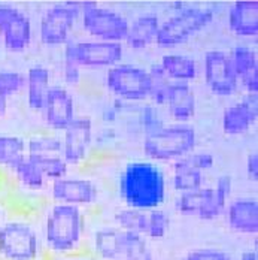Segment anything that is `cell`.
<instances>
[{"mask_svg": "<svg viewBox=\"0 0 258 260\" xmlns=\"http://www.w3.org/2000/svg\"><path fill=\"white\" fill-rule=\"evenodd\" d=\"M117 193L124 207L145 212L161 208L167 201V175L160 163L130 160L117 177Z\"/></svg>", "mask_w": 258, "mask_h": 260, "instance_id": "2", "label": "cell"}, {"mask_svg": "<svg viewBox=\"0 0 258 260\" xmlns=\"http://www.w3.org/2000/svg\"><path fill=\"white\" fill-rule=\"evenodd\" d=\"M151 260H155V257H154V259H151Z\"/></svg>", "mask_w": 258, "mask_h": 260, "instance_id": "49", "label": "cell"}, {"mask_svg": "<svg viewBox=\"0 0 258 260\" xmlns=\"http://www.w3.org/2000/svg\"><path fill=\"white\" fill-rule=\"evenodd\" d=\"M110 260H126L124 257H115V259H110Z\"/></svg>", "mask_w": 258, "mask_h": 260, "instance_id": "48", "label": "cell"}, {"mask_svg": "<svg viewBox=\"0 0 258 260\" xmlns=\"http://www.w3.org/2000/svg\"><path fill=\"white\" fill-rule=\"evenodd\" d=\"M160 24L161 18L153 12H146L136 17L133 21H130L127 36L124 39V47L136 51L150 48L153 44H155Z\"/></svg>", "mask_w": 258, "mask_h": 260, "instance_id": "22", "label": "cell"}, {"mask_svg": "<svg viewBox=\"0 0 258 260\" xmlns=\"http://www.w3.org/2000/svg\"><path fill=\"white\" fill-rule=\"evenodd\" d=\"M51 202L66 204L81 209L96 207L100 201V187L90 177L69 174L57 181L50 182L47 188Z\"/></svg>", "mask_w": 258, "mask_h": 260, "instance_id": "10", "label": "cell"}, {"mask_svg": "<svg viewBox=\"0 0 258 260\" xmlns=\"http://www.w3.org/2000/svg\"><path fill=\"white\" fill-rule=\"evenodd\" d=\"M258 120V94L243 93V96L224 108L221 115V127L229 136L248 133Z\"/></svg>", "mask_w": 258, "mask_h": 260, "instance_id": "15", "label": "cell"}, {"mask_svg": "<svg viewBox=\"0 0 258 260\" xmlns=\"http://www.w3.org/2000/svg\"><path fill=\"white\" fill-rule=\"evenodd\" d=\"M26 75V102L28 109L34 111V112H41L47 94L52 87V72L51 69L45 64L36 63L31 64Z\"/></svg>", "mask_w": 258, "mask_h": 260, "instance_id": "21", "label": "cell"}, {"mask_svg": "<svg viewBox=\"0 0 258 260\" xmlns=\"http://www.w3.org/2000/svg\"><path fill=\"white\" fill-rule=\"evenodd\" d=\"M120 139V132L114 126H102L94 130V150H109Z\"/></svg>", "mask_w": 258, "mask_h": 260, "instance_id": "38", "label": "cell"}, {"mask_svg": "<svg viewBox=\"0 0 258 260\" xmlns=\"http://www.w3.org/2000/svg\"><path fill=\"white\" fill-rule=\"evenodd\" d=\"M206 185V174L196 171L185 165L181 158L172 163V175H170V187L179 194L187 191H194Z\"/></svg>", "mask_w": 258, "mask_h": 260, "instance_id": "25", "label": "cell"}, {"mask_svg": "<svg viewBox=\"0 0 258 260\" xmlns=\"http://www.w3.org/2000/svg\"><path fill=\"white\" fill-rule=\"evenodd\" d=\"M197 130L191 124L167 123L163 129L142 138L145 158L155 163H173L197 148Z\"/></svg>", "mask_w": 258, "mask_h": 260, "instance_id": "4", "label": "cell"}, {"mask_svg": "<svg viewBox=\"0 0 258 260\" xmlns=\"http://www.w3.org/2000/svg\"><path fill=\"white\" fill-rule=\"evenodd\" d=\"M41 114L50 132L61 133L78 115L77 102L70 90L64 85L52 84Z\"/></svg>", "mask_w": 258, "mask_h": 260, "instance_id": "14", "label": "cell"}, {"mask_svg": "<svg viewBox=\"0 0 258 260\" xmlns=\"http://www.w3.org/2000/svg\"><path fill=\"white\" fill-rule=\"evenodd\" d=\"M226 204L223 201H219V198L216 196L213 187H205V198H203V204H202V208L197 214V218L199 220H203V221H213V220H218L219 217L224 215V211H226Z\"/></svg>", "mask_w": 258, "mask_h": 260, "instance_id": "36", "label": "cell"}, {"mask_svg": "<svg viewBox=\"0 0 258 260\" xmlns=\"http://www.w3.org/2000/svg\"><path fill=\"white\" fill-rule=\"evenodd\" d=\"M118 118H120V114L115 109V106L112 105V102L110 104H106L102 108V111H100V120H102V123H103L104 126H114L118 121Z\"/></svg>", "mask_w": 258, "mask_h": 260, "instance_id": "43", "label": "cell"}, {"mask_svg": "<svg viewBox=\"0 0 258 260\" xmlns=\"http://www.w3.org/2000/svg\"><path fill=\"white\" fill-rule=\"evenodd\" d=\"M167 78L172 82H188L193 84L200 72V66L196 58L181 52H166L161 55L160 61Z\"/></svg>", "mask_w": 258, "mask_h": 260, "instance_id": "23", "label": "cell"}, {"mask_svg": "<svg viewBox=\"0 0 258 260\" xmlns=\"http://www.w3.org/2000/svg\"><path fill=\"white\" fill-rule=\"evenodd\" d=\"M38 223L50 260L85 251L88 221L84 209L50 202Z\"/></svg>", "mask_w": 258, "mask_h": 260, "instance_id": "1", "label": "cell"}, {"mask_svg": "<svg viewBox=\"0 0 258 260\" xmlns=\"http://www.w3.org/2000/svg\"><path fill=\"white\" fill-rule=\"evenodd\" d=\"M82 0L57 2L45 9L39 21V41L42 45L55 48L64 47L79 23Z\"/></svg>", "mask_w": 258, "mask_h": 260, "instance_id": "8", "label": "cell"}, {"mask_svg": "<svg viewBox=\"0 0 258 260\" xmlns=\"http://www.w3.org/2000/svg\"><path fill=\"white\" fill-rule=\"evenodd\" d=\"M51 260H96L91 254H88L87 251H81L77 254H70V256H64V257H57Z\"/></svg>", "mask_w": 258, "mask_h": 260, "instance_id": "44", "label": "cell"}, {"mask_svg": "<svg viewBox=\"0 0 258 260\" xmlns=\"http://www.w3.org/2000/svg\"><path fill=\"white\" fill-rule=\"evenodd\" d=\"M205 187H202L199 190H194V191H187V193L176 194L175 199H173L175 211L179 215H183V217H197L199 211L202 208V204H203Z\"/></svg>", "mask_w": 258, "mask_h": 260, "instance_id": "34", "label": "cell"}, {"mask_svg": "<svg viewBox=\"0 0 258 260\" xmlns=\"http://www.w3.org/2000/svg\"><path fill=\"white\" fill-rule=\"evenodd\" d=\"M202 72L209 91L218 98H232L240 90L230 55L224 50H209L205 52Z\"/></svg>", "mask_w": 258, "mask_h": 260, "instance_id": "13", "label": "cell"}, {"mask_svg": "<svg viewBox=\"0 0 258 260\" xmlns=\"http://www.w3.org/2000/svg\"><path fill=\"white\" fill-rule=\"evenodd\" d=\"M148 69L150 79H151V91H150V99L148 102L154 104L155 106L164 108L166 101H167V94L172 85V81L167 78L164 69L161 68V64L157 61L153 63Z\"/></svg>", "mask_w": 258, "mask_h": 260, "instance_id": "30", "label": "cell"}, {"mask_svg": "<svg viewBox=\"0 0 258 260\" xmlns=\"http://www.w3.org/2000/svg\"><path fill=\"white\" fill-rule=\"evenodd\" d=\"M79 24L90 39L124 44L130 20L114 8L103 6L93 0H85L82 2Z\"/></svg>", "mask_w": 258, "mask_h": 260, "instance_id": "6", "label": "cell"}, {"mask_svg": "<svg viewBox=\"0 0 258 260\" xmlns=\"http://www.w3.org/2000/svg\"><path fill=\"white\" fill-rule=\"evenodd\" d=\"M85 251L96 260H110L123 256V232L114 224L99 226L87 236Z\"/></svg>", "mask_w": 258, "mask_h": 260, "instance_id": "19", "label": "cell"}, {"mask_svg": "<svg viewBox=\"0 0 258 260\" xmlns=\"http://www.w3.org/2000/svg\"><path fill=\"white\" fill-rule=\"evenodd\" d=\"M181 160L185 165H188L190 168H193L196 171H200L203 174H206L207 171L213 169V166H215V157L209 151H197V150H194L193 153L181 157Z\"/></svg>", "mask_w": 258, "mask_h": 260, "instance_id": "37", "label": "cell"}, {"mask_svg": "<svg viewBox=\"0 0 258 260\" xmlns=\"http://www.w3.org/2000/svg\"><path fill=\"white\" fill-rule=\"evenodd\" d=\"M239 88L249 94H258V54L251 45H236L229 52Z\"/></svg>", "mask_w": 258, "mask_h": 260, "instance_id": "18", "label": "cell"}, {"mask_svg": "<svg viewBox=\"0 0 258 260\" xmlns=\"http://www.w3.org/2000/svg\"><path fill=\"white\" fill-rule=\"evenodd\" d=\"M239 260H258V253L257 250H246L240 254Z\"/></svg>", "mask_w": 258, "mask_h": 260, "instance_id": "45", "label": "cell"}, {"mask_svg": "<svg viewBox=\"0 0 258 260\" xmlns=\"http://www.w3.org/2000/svg\"><path fill=\"white\" fill-rule=\"evenodd\" d=\"M245 172H246V177H248L249 181H258V154L255 151H252V153H249V154L246 156Z\"/></svg>", "mask_w": 258, "mask_h": 260, "instance_id": "42", "label": "cell"}, {"mask_svg": "<svg viewBox=\"0 0 258 260\" xmlns=\"http://www.w3.org/2000/svg\"><path fill=\"white\" fill-rule=\"evenodd\" d=\"M26 87V75L15 69H0V98L11 99Z\"/></svg>", "mask_w": 258, "mask_h": 260, "instance_id": "35", "label": "cell"}, {"mask_svg": "<svg viewBox=\"0 0 258 260\" xmlns=\"http://www.w3.org/2000/svg\"><path fill=\"white\" fill-rule=\"evenodd\" d=\"M114 226L121 232H133V234L145 235L146 229V212L140 209L123 207L114 211L112 214Z\"/></svg>", "mask_w": 258, "mask_h": 260, "instance_id": "29", "label": "cell"}, {"mask_svg": "<svg viewBox=\"0 0 258 260\" xmlns=\"http://www.w3.org/2000/svg\"><path fill=\"white\" fill-rule=\"evenodd\" d=\"M170 123H190L197 112V94L193 84L172 82L164 108Z\"/></svg>", "mask_w": 258, "mask_h": 260, "instance_id": "17", "label": "cell"}, {"mask_svg": "<svg viewBox=\"0 0 258 260\" xmlns=\"http://www.w3.org/2000/svg\"><path fill=\"white\" fill-rule=\"evenodd\" d=\"M126 47L118 42H103L96 39H70L63 47V60L72 61L79 68L109 69L124 58Z\"/></svg>", "mask_w": 258, "mask_h": 260, "instance_id": "9", "label": "cell"}, {"mask_svg": "<svg viewBox=\"0 0 258 260\" xmlns=\"http://www.w3.org/2000/svg\"><path fill=\"white\" fill-rule=\"evenodd\" d=\"M104 85L114 99H121L131 104H143L150 99L151 79L148 69L121 61L109 68L104 74Z\"/></svg>", "mask_w": 258, "mask_h": 260, "instance_id": "7", "label": "cell"}, {"mask_svg": "<svg viewBox=\"0 0 258 260\" xmlns=\"http://www.w3.org/2000/svg\"><path fill=\"white\" fill-rule=\"evenodd\" d=\"M134 117H136V121L140 127L142 138L158 132L169 123L166 118V114L163 112V108L155 106L151 102H143V104L139 105Z\"/></svg>", "mask_w": 258, "mask_h": 260, "instance_id": "28", "label": "cell"}, {"mask_svg": "<svg viewBox=\"0 0 258 260\" xmlns=\"http://www.w3.org/2000/svg\"><path fill=\"white\" fill-rule=\"evenodd\" d=\"M227 226L239 235L255 236L258 234V201L252 196L232 199L224 211Z\"/></svg>", "mask_w": 258, "mask_h": 260, "instance_id": "16", "label": "cell"}, {"mask_svg": "<svg viewBox=\"0 0 258 260\" xmlns=\"http://www.w3.org/2000/svg\"><path fill=\"white\" fill-rule=\"evenodd\" d=\"M61 77L64 87H78L82 82V68H79L78 64L72 61H66L63 60V69H61Z\"/></svg>", "mask_w": 258, "mask_h": 260, "instance_id": "41", "label": "cell"}, {"mask_svg": "<svg viewBox=\"0 0 258 260\" xmlns=\"http://www.w3.org/2000/svg\"><path fill=\"white\" fill-rule=\"evenodd\" d=\"M216 12L218 9L215 5L197 6L187 3L182 11L170 14L167 18L161 20L155 45L163 50H173L188 42L212 24Z\"/></svg>", "mask_w": 258, "mask_h": 260, "instance_id": "5", "label": "cell"}, {"mask_svg": "<svg viewBox=\"0 0 258 260\" xmlns=\"http://www.w3.org/2000/svg\"><path fill=\"white\" fill-rule=\"evenodd\" d=\"M94 121L88 115H77L75 120L60 133L61 156L72 169L84 166L94 151Z\"/></svg>", "mask_w": 258, "mask_h": 260, "instance_id": "11", "label": "cell"}, {"mask_svg": "<svg viewBox=\"0 0 258 260\" xmlns=\"http://www.w3.org/2000/svg\"><path fill=\"white\" fill-rule=\"evenodd\" d=\"M27 156H61L63 144L60 133L41 132L26 138Z\"/></svg>", "mask_w": 258, "mask_h": 260, "instance_id": "26", "label": "cell"}, {"mask_svg": "<svg viewBox=\"0 0 258 260\" xmlns=\"http://www.w3.org/2000/svg\"><path fill=\"white\" fill-rule=\"evenodd\" d=\"M34 36L33 21L26 11L14 3L0 2V41L11 52H23Z\"/></svg>", "mask_w": 258, "mask_h": 260, "instance_id": "12", "label": "cell"}, {"mask_svg": "<svg viewBox=\"0 0 258 260\" xmlns=\"http://www.w3.org/2000/svg\"><path fill=\"white\" fill-rule=\"evenodd\" d=\"M126 260L154 259L150 241L142 234L123 232V256Z\"/></svg>", "mask_w": 258, "mask_h": 260, "instance_id": "31", "label": "cell"}, {"mask_svg": "<svg viewBox=\"0 0 258 260\" xmlns=\"http://www.w3.org/2000/svg\"><path fill=\"white\" fill-rule=\"evenodd\" d=\"M8 108H9V101H8V99H3V98H0V118L6 115V112H8Z\"/></svg>", "mask_w": 258, "mask_h": 260, "instance_id": "47", "label": "cell"}, {"mask_svg": "<svg viewBox=\"0 0 258 260\" xmlns=\"http://www.w3.org/2000/svg\"><path fill=\"white\" fill-rule=\"evenodd\" d=\"M24 156H27L26 138L0 132V168L9 171Z\"/></svg>", "mask_w": 258, "mask_h": 260, "instance_id": "27", "label": "cell"}, {"mask_svg": "<svg viewBox=\"0 0 258 260\" xmlns=\"http://www.w3.org/2000/svg\"><path fill=\"white\" fill-rule=\"evenodd\" d=\"M227 26L234 36L249 39L258 35V2L236 0L227 9Z\"/></svg>", "mask_w": 258, "mask_h": 260, "instance_id": "20", "label": "cell"}, {"mask_svg": "<svg viewBox=\"0 0 258 260\" xmlns=\"http://www.w3.org/2000/svg\"><path fill=\"white\" fill-rule=\"evenodd\" d=\"M42 171L47 181L52 182L69 175L72 172V168L67 165V161L63 156H28Z\"/></svg>", "mask_w": 258, "mask_h": 260, "instance_id": "33", "label": "cell"}, {"mask_svg": "<svg viewBox=\"0 0 258 260\" xmlns=\"http://www.w3.org/2000/svg\"><path fill=\"white\" fill-rule=\"evenodd\" d=\"M212 187H213L216 196L219 198V201H223L226 205L232 201L233 190H234V181H233L232 175H229V174L219 175Z\"/></svg>", "mask_w": 258, "mask_h": 260, "instance_id": "40", "label": "cell"}, {"mask_svg": "<svg viewBox=\"0 0 258 260\" xmlns=\"http://www.w3.org/2000/svg\"><path fill=\"white\" fill-rule=\"evenodd\" d=\"M9 208L3 204V202H0V228H2V224L5 223V220L9 217Z\"/></svg>", "mask_w": 258, "mask_h": 260, "instance_id": "46", "label": "cell"}, {"mask_svg": "<svg viewBox=\"0 0 258 260\" xmlns=\"http://www.w3.org/2000/svg\"><path fill=\"white\" fill-rule=\"evenodd\" d=\"M182 260H234L233 256L221 248L215 247H203V248H196L191 250L185 254Z\"/></svg>", "mask_w": 258, "mask_h": 260, "instance_id": "39", "label": "cell"}, {"mask_svg": "<svg viewBox=\"0 0 258 260\" xmlns=\"http://www.w3.org/2000/svg\"><path fill=\"white\" fill-rule=\"evenodd\" d=\"M0 260H50L34 217L9 214L0 228Z\"/></svg>", "mask_w": 258, "mask_h": 260, "instance_id": "3", "label": "cell"}, {"mask_svg": "<svg viewBox=\"0 0 258 260\" xmlns=\"http://www.w3.org/2000/svg\"><path fill=\"white\" fill-rule=\"evenodd\" d=\"M9 172L12 174L17 184L23 190H26L27 193H42L47 191L50 185V182L44 177L39 166L28 156H24L21 160H18L9 169Z\"/></svg>", "mask_w": 258, "mask_h": 260, "instance_id": "24", "label": "cell"}, {"mask_svg": "<svg viewBox=\"0 0 258 260\" xmlns=\"http://www.w3.org/2000/svg\"><path fill=\"white\" fill-rule=\"evenodd\" d=\"M172 228V215L163 208L151 209L146 212L145 238L148 241H163Z\"/></svg>", "mask_w": 258, "mask_h": 260, "instance_id": "32", "label": "cell"}]
</instances>
